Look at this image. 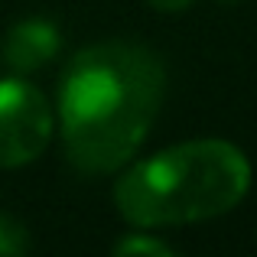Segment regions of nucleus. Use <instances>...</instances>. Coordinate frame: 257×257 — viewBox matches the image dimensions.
Instances as JSON below:
<instances>
[{
	"label": "nucleus",
	"instance_id": "6e6552de",
	"mask_svg": "<svg viewBox=\"0 0 257 257\" xmlns=\"http://www.w3.org/2000/svg\"><path fill=\"white\" fill-rule=\"evenodd\" d=\"M221 4H238V0H221Z\"/></svg>",
	"mask_w": 257,
	"mask_h": 257
},
{
	"label": "nucleus",
	"instance_id": "0eeeda50",
	"mask_svg": "<svg viewBox=\"0 0 257 257\" xmlns=\"http://www.w3.org/2000/svg\"><path fill=\"white\" fill-rule=\"evenodd\" d=\"M150 7H157V10H163V13H179V10H186L192 0H147Z\"/></svg>",
	"mask_w": 257,
	"mask_h": 257
},
{
	"label": "nucleus",
	"instance_id": "f257e3e1",
	"mask_svg": "<svg viewBox=\"0 0 257 257\" xmlns=\"http://www.w3.org/2000/svg\"><path fill=\"white\" fill-rule=\"evenodd\" d=\"M166 94L163 59L140 43L82 49L59 82L65 157L85 176L117 173L147 140Z\"/></svg>",
	"mask_w": 257,
	"mask_h": 257
},
{
	"label": "nucleus",
	"instance_id": "423d86ee",
	"mask_svg": "<svg viewBox=\"0 0 257 257\" xmlns=\"http://www.w3.org/2000/svg\"><path fill=\"white\" fill-rule=\"evenodd\" d=\"M114 254L117 257H134V254H150V257H173V247L166 244V241L153 238V234H131V238H120L117 244H114Z\"/></svg>",
	"mask_w": 257,
	"mask_h": 257
},
{
	"label": "nucleus",
	"instance_id": "7ed1b4c3",
	"mask_svg": "<svg viewBox=\"0 0 257 257\" xmlns=\"http://www.w3.org/2000/svg\"><path fill=\"white\" fill-rule=\"evenodd\" d=\"M52 107L26 78H0V170H17L46 153Z\"/></svg>",
	"mask_w": 257,
	"mask_h": 257
},
{
	"label": "nucleus",
	"instance_id": "39448f33",
	"mask_svg": "<svg viewBox=\"0 0 257 257\" xmlns=\"http://www.w3.org/2000/svg\"><path fill=\"white\" fill-rule=\"evenodd\" d=\"M30 251V231L23 221L0 212V257H20Z\"/></svg>",
	"mask_w": 257,
	"mask_h": 257
},
{
	"label": "nucleus",
	"instance_id": "20e7f679",
	"mask_svg": "<svg viewBox=\"0 0 257 257\" xmlns=\"http://www.w3.org/2000/svg\"><path fill=\"white\" fill-rule=\"evenodd\" d=\"M59 46H62V36H59L56 23L43 17H30L7 30L0 59L13 75H30V72H39L43 65H49V59H56Z\"/></svg>",
	"mask_w": 257,
	"mask_h": 257
},
{
	"label": "nucleus",
	"instance_id": "f03ea898",
	"mask_svg": "<svg viewBox=\"0 0 257 257\" xmlns=\"http://www.w3.org/2000/svg\"><path fill=\"white\" fill-rule=\"evenodd\" d=\"M251 189V163L228 140H186L137 160L114 182V205L134 228H170L231 212Z\"/></svg>",
	"mask_w": 257,
	"mask_h": 257
}]
</instances>
